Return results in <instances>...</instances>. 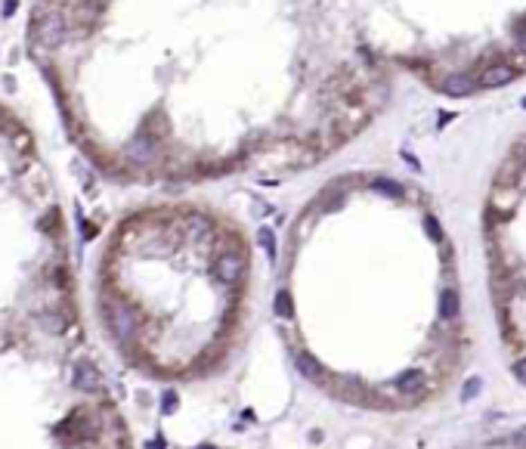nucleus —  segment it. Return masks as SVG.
<instances>
[{"mask_svg":"<svg viewBox=\"0 0 526 449\" xmlns=\"http://www.w3.org/2000/svg\"><path fill=\"white\" fill-rule=\"evenodd\" d=\"M520 105H523V109H526V96H523V103H520Z\"/></svg>","mask_w":526,"mask_h":449,"instance_id":"6ab92c4d","label":"nucleus"},{"mask_svg":"<svg viewBox=\"0 0 526 449\" xmlns=\"http://www.w3.org/2000/svg\"><path fill=\"white\" fill-rule=\"evenodd\" d=\"M514 44H517V50L526 56V25H520V28L514 31Z\"/></svg>","mask_w":526,"mask_h":449,"instance_id":"2eb2a0df","label":"nucleus"},{"mask_svg":"<svg viewBox=\"0 0 526 449\" xmlns=\"http://www.w3.org/2000/svg\"><path fill=\"white\" fill-rule=\"evenodd\" d=\"M424 229H428V236H430L434 242H443V227H439V220H437L434 214L424 217Z\"/></svg>","mask_w":526,"mask_h":449,"instance_id":"f8f14e48","label":"nucleus"},{"mask_svg":"<svg viewBox=\"0 0 526 449\" xmlns=\"http://www.w3.org/2000/svg\"><path fill=\"white\" fill-rule=\"evenodd\" d=\"M517 78V69L511 62H492L486 65V69L477 75V87H505V84H511Z\"/></svg>","mask_w":526,"mask_h":449,"instance_id":"7ed1b4c3","label":"nucleus"},{"mask_svg":"<svg viewBox=\"0 0 526 449\" xmlns=\"http://www.w3.org/2000/svg\"><path fill=\"white\" fill-rule=\"evenodd\" d=\"M105 322H109L112 335H115L121 344H130L133 335H137V319L124 303H105Z\"/></svg>","mask_w":526,"mask_h":449,"instance_id":"f257e3e1","label":"nucleus"},{"mask_svg":"<svg viewBox=\"0 0 526 449\" xmlns=\"http://www.w3.org/2000/svg\"><path fill=\"white\" fill-rule=\"evenodd\" d=\"M439 94L452 96V100H458V96H471L477 90V81L471 75H446L443 81L437 84Z\"/></svg>","mask_w":526,"mask_h":449,"instance_id":"20e7f679","label":"nucleus"},{"mask_svg":"<svg viewBox=\"0 0 526 449\" xmlns=\"http://www.w3.org/2000/svg\"><path fill=\"white\" fill-rule=\"evenodd\" d=\"M514 446H520V449H526V428H520V431L514 434Z\"/></svg>","mask_w":526,"mask_h":449,"instance_id":"f3484780","label":"nucleus"},{"mask_svg":"<svg viewBox=\"0 0 526 449\" xmlns=\"http://www.w3.org/2000/svg\"><path fill=\"white\" fill-rule=\"evenodd\" d=\"M75 387L84 394L103 391V375H99V369L93 362H78L75 366Z\"/></svg>","mask_w":526,"mask_h":449,"instance_id":"39448f33","label":"nucleus"},{"mask_svg":"<svg viewBox=\"0 0 526 449\" xmlns=\"http://www.w3.org/2000/svg\"><path fill=\"white\" fill-rule=\"evenodd\" d=\"M480 387H483L480 378H468V381H464V387H462V403H471V400H474Z\"/></svg>","mask_w":526,"mask_h":449,"instance_id":"ddd939ff","label":"nucleus"},{"mask_svg":"<svg viewBox=\"0 0 526 449\" xmlns=\"http://www.w3.org/2000/svg\"><path fill=\"white\" fill-rule=\"evenodd\" d=\"M177 406H179L177 394H174V391H168V394H164V400H161V412H164V415H170Z\"/></svg>","mask_w":526,"mask_h":449,"instance_id":"4468645a","label":"nucleus"},{"mask_svg":"<svg viewBox=\"0 0 526 449\" xmlns=\"http://www.w3.org/2000/svg\"><path fill=\"white\" fill-rule=\"evenodd\" d=\"M272 313L279 316V319H291V313H295V303H291V294L285 292H276V301H272Z\"/></svg>","mask_w":526,"mask_h":449,"instance_id":"9d476101","label":"nucleus"},{"mask_svg":"<svg viewBox=\"0 0 526 449\" xmlns=\"http://www.w3.org/2000/svg\"><path fill=\"white\" fill-rule=\"evenodd\" d=\"M424 387V372L421 369H409V372H403L396 378V391L399 394H418Z\"/></svg>","mask_w":526,"mask_h":449,"instance_id":"0eeeda50","label":"nucleus"},{"mask_svg":"<svg viewBox=\"0 0 526 449\" xmlns=\"http://www.w3.org/2000/svg\"><path fill=\"white\" fill-rule=\"evenodd\" d=\"M514 378L520 381V385H526V356H523V360H517V362H514Z\"/></svg>","mask_w":526,"mask_h":449,"instance_id":"dca6fc26","label":"nucleus"},{"mask_svg":"<svg viewBox=\"0 0 526 449\" xmlns=\"http://www.w3.org/2000/svg\"><path fill=\"white\" fill-rule=\"evenodd\" d=\"M458 313H462V301H458V292H455V288H446V292L439 294V319L452 322Z\"/></svg>","mask_w":526,"mask_h":449,"instance_id":"423d86ee","label":"nucleus"},{"mask_svg":"<svg viewBox=\"0 0 526 449\" xmlns=\"http://www.w3.org/2000/svg\"><path fill=\"white\" fill-rule=\"evenodd\" d=\"M257 242H261V248L266 251V254H276V233H272L270 227H261L257 229Z\"/></svg>","mask_w":526,"mask_h":449,"instance_id":"9b49d317","label":"nucleus"},{"mask_svg":"<svg viewBox=\"0 0 526 449\" xmlns=\"http://www.w3.org/2000/svg\"><path fill=\"white\" fill-rule=\"evenodd\" d=\"M295 362H297V372H301L304 378H313V381H316L319 375H322V366H319V360H316L313 353H307V350H301Z\"/></svg>","mask_w":526,"mask_h":449,"instance_id":"6e6552de","label":"nucleus"},{"mask_svg":"<svg viewBox=\"0 0 526 449\" xmlns=\"http://www.w3.org/2000/svg\"><path fill=\"white\" fill-rule=\"evenodd\" d=\"M164 446H168V443H164V437H161V434H158L155 440H149V443H146V449H164Z\"/></svg>","mask_w":526,"mask_h":449,"instance_id":"a211bd4d","label":"nucleus"},{"mask_svg":"<svg viewBox=\"0 0 526 449\" xmlns=\"http://www.w3.org/2000/svg\"><path fill=\"white\" fill-rule=\"evenodd\" d=\"M371 189L381 193V195H390V199H403L405 195V189L399 186L396 180H390V177H375V180H371Z\"/></svg>","mask_w":526,"mask_h":449,"instance_id":"1a4fd4ad","label":"nucleus"},{"mask_svg":"<svg viewBox=\"0 0 526 449\" xmlns=\"http://www.w3.org/2000/svg\"><path fill=\"white\" fill-rule=\"evenodd\" d=\"M202 449H211V446H202Z\"/></svg>","mask_w":526,"mask_h":449,"instance_id":"aec40b11","label":"nucleus"},{"mask_svg":"<svg viewBox=\"0 0 526 449\" xmlns=\"http://www.w3.org/2000/svg\"><path fill=\"white\" fill-rule=\"evenodd\" d=\"M214 273L223 285H236V282H242V276H245V257L238 254V251H226V254L217 257Z\"/></svg>","mask_w":526,"mask_h":449,"instance_id":"f03ea898","label":"nucleus"}]
</instances>
